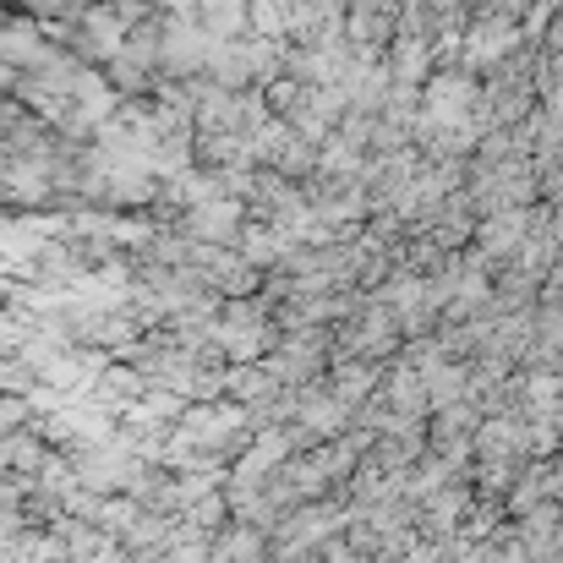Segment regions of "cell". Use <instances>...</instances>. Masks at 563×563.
<instances>
[{
  "label": "cell",
  "mask_w": 563,
  "mask_h": 563,
  "mask_svg": "<svg viewBox=\"0 0 563 563\" xmlns=\"http://www.w3.org/2000/svg\"><path fill=\"white\" fill-rule=\"evenodd\" d=\"M208 5V22H213V33H230V27H241V0H202Z\"/></svg>",
  "instance_id": "7a4b0ae2"
},
{
  "label": "cell",
  "mask_w": 563,
  "mask_h": 563,
  "mask_svg": "<svg viewBox=\"0 0 563 563\" xmlns=\"http://www.w3.org/2000/svg\"><path fill=\"white\" fill-rule=\"evenodd\" d=\"M235 202H224V197H213V202H197L191 208V235H202V241H230L235 235Z\"/></svg>",
  "instance_id": "6da1fadb"
}]
</instances>
